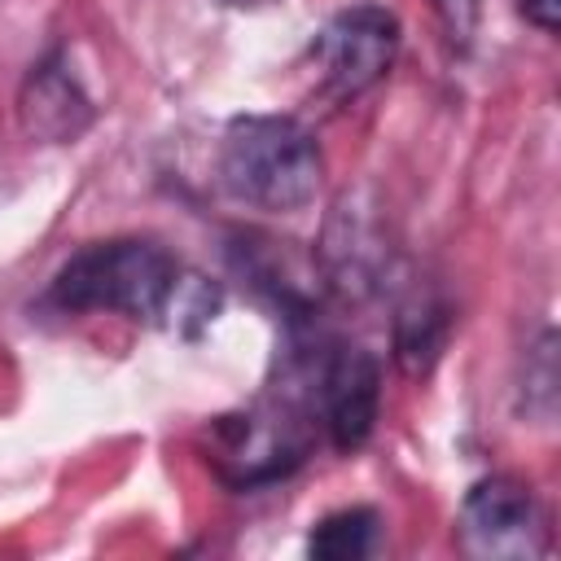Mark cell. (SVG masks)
<instances>
[{"label":"cell","instance_id":"cell-1","mask_svg":"<svg viewBox=\"0 0 561 561\" xmlns=\"http://www.w3.org/2000/svg\"><path fill=\"white\" fill-rule=\"evenodd\" d=\"M324 175L316 136L285 114H241L219 140V184L232 202L294 215L302 210Z\"/></svg>","mask_w":561,"mask_h":561},{"label":"cell","instance_id":"cell-2","mask_svg":"<svg viewBox=\"0 0 561 561\" xmlns=\"http://www.w3.org/2000/svg\"><path fill=\"white\" fill-rule=\"evenodd\" d=\"M184 267L158 245L140 237L96 241L79 250L48 285V302L61 316L110 311L127 320H167Z\"/></svg>","mask_w":561,"mask_h":561},{"label":"cell","instance_id":"cell-3","mask_svg":"<svg viewBox=\"0 0 561 561\" xmlns=\"http://www.w3.org/2000/svg\"><path fill=\"white\" fill-rule=\"evenodd\" d=\"M316 267L324 289L346 302H364L386 289V280L394 276V237L386 206L373 188H346L329 206L316 245Z\"/></svg>","mask_w":561,"mask_h":561},{"label":"cell","instance_id":"cell-4","mask_svg":"<svg viewBox=\"0 0 561 561\" xmlns=\"http://www.w3.org/2000/svg\"><path fill=\"white\" fill-rule=\"evenodd\" d=\"M456 548L478 561H535L552 548V526L539 495L508 478H478L456 513Z\"/></svg>","mask_w":561,"mask_h":561},{"label":"cell","instance_id":"cell-5","mask_svg":"<svg viewBox=\"0 0 561 561\" xmlns=\"http://www.w3.org/2000/svg\"><path fill=\"white\" fill-rule=\"evenodd\" d=\"M399 57V18L381 4H351L333 13L311 39V61L320 92L333 101H355L373 92Z\"/></svg>","mask_w":561,"mask_h":561},{"label":"cell","instance_id":"cell-6","mask_svg":"<svg viewBox=\"0 0 561 561\" xmlns=\"http://www.w3.org/2000/svg\"><path fill=\"white\" fill-rule=\"evenodd\" d=\"M311 403L337 451H359L381 412V364L359 342H329L311 368Z\"/></svg>","mask_w":561,"mask_h":561},{"label":"cell","instance_id":"cell-7","mask_svg":"<svg viewBox=\"0 0 561 561\" xmlns=\"http://www.w3.org/2000/svg\"><path fill=\"white\" fill-rule=\"evenodd\" d=\"M219 469L228 482L237 486H259V482H276L285 478L302 451H307V434L302 421L285 408L272 412H245V416H224L219 421Z\"/></svg>","mask_w":561,"mask_h":561},{"label":"cell","instance_id":"cell-8","mask_svg":"<svg viewBox=\"0 0 561 561\" xmlns=\"http://www.w3.org/2000/svg\"><path fill=\"white\" fill-rule=\"evenodd\" d=\"M18 123L39 145H75L96 123V105L61 53H48L26 70L18 88Z\"/></svg>","mask_w":561,"mask_h":561},{"label":"cell","instance_id":"cell-9","mask_svg":"<svg viewBox=\"0 0 561 561\" xmlns=\"http://www.w3.org/2000/svg\"><path fill=\"white\" fill-rule=\"evenodd\" d=\"M451 333V307L434 285H408L394 307V359L408 377H425Z\"/></svg>","mask_w":561,"mask_h":561},{"label":"cell","instance_id":"cell-10","mask_svg":"<svg viewBox=\"0 0 561 561\" xmlns=\"http://www.w3.org/2000/svg\"><path fill=\"white\" fill-rule=\"evenodd\" d=\"M381 513L368 504H351L337 508L329 517H320L307 535V552L320 561H364L381 548Z\"/></svg>","mask_w":561,"mask_h":561},{"label":"cell","instance_id":"cell-11","mask_svg":"<svg viewBox=\"0 0 561 561\" xmlns=\"http://www.w3.org/2000/svg\"><path fill=\"white\" fill-rule=\"evenodd\" d=\"M517 13L543 31V35H557V22H561V0H517Z\"/></svg>","mask_w":561,"mask_h":561},{"label":"cell","instance_id":"cell-12","mask_svg":"<svg viewBox=\"0 0 561 561\" xmlns=\"http://www.w3.org/2000/svg\"><path fill=\"white\" fill-rule=\"evenodd\" d=\"M228 4H272V0H228Z\"/></svg>","mask_w":561,"mask_h":561}]
</instances>
